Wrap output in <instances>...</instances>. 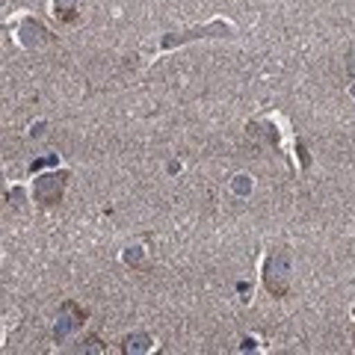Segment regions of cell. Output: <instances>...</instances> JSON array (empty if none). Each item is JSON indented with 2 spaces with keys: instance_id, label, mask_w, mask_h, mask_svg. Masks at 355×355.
I'll return each mask as SVG.
<instances>
[{
  "instance_id": "5b68a950",
  "label": "cell",
  "mask_w": 355,
  "mask_h": 355,
  "mask_svg": "<svg viewBox=\"0 0 355 355\" xmlns=\"http://www.w3.org/2000/svg\"><path fill=\"white\" fill-rule=\"evenodd\" d=\"M53 15L62 21H74L77 18V0H53Z\"/></svg>"
},
{
  "instance_id": "6da1fadb",
  "label": "cell",
  "mask_w": 355,
  "mask_h": 355,
  "mask_svg": "<svg viewBox=\"0 0 355 355\" xmlns=\"http://www.w3.org/2000/svg\"><path fill=\"white\" fill-rule=\"evenodd\" d=\"M287 284H291V258L287 252H272L263 263V287L282 299L287 293Z\"/></svg>"
},
{
  "instance_id": "8992f818",
  "label": "cell",
  "mask_w": 355,
  "mask_h": 355,
  "mask_svg": "<svg viewBox=\"0 0 355 355\" xmlns=\"http://www.w3.org/2000/svg\"><path fill=\"white\" fill-rule=\"evenodd\" d=\"M83 317H86V314H77V317H62V323H57V329H53V335H57V340L69 335L71 329L80 326V323H83Z\"/></svg>"
},
{
  "instance_id": "52a82bcc",
  "label": "cell",
  "mask_w": 355,
  "mask_h": 355,
  "mask_svg": "<svg viewBox=\"0 0 355 355\" xmlns=\"http://www.w3.org/2000/svg\"><path fill=\"white\" fill-rule=\"evenodd\" d=\"M252 190V181L246 175H240V181H234V193H240V196H246Z\"/></svg>"
},
{
  "instance_id": "277c9868",
  "label": "cell",
  "mask_w": 355,
  "mask_h": 355,
  "mask_svg": "<svg viewBox=\"0 0 355 355\" xmlns=\"http://www.w3.org/2000/svg\"><path fill=\"white\" fill-rule=\"evenodd\" d=\"M48 36L51 33L42 24H36V21H24V27H21V42H24L27 48H42V44L48 42Z\"/></svg>"
},
{
  "instance_id": "3957f363",
  "label": "cell",
  "mask_w": 355,
  "mask_h": 355,
  "mask_svg": "<svg viewBox=\"0 0 355 355\" xmlns=\"http://www.w3.org/2000/svg\"><path fill=\"white\" fill-rule=\"evenodd\" d=\"M210 33H222V36H234V24H225V21H210L207 27H196L190 33H184V36H178V33H172L169 39H163V48H172V44H184L190 39H198V36H210Z\"/></svg>"
},
{
  "instance_id": "7a4b0ae2",
  "label": "cell",
  "mask_w": 355,
  "mask_h": 355,
  "mask_svg": "<svg viewBox=\"0 0 355 355\" xmlns=\"http://www.w3.org/2000/svg\"><path fill=\"white\" fill-rule=\"evenodd\" d=\"M65 187V172H53V175H42L36 178V187H33V196H36L39 205H57Z\"/></svg>"
}]
</instances>
